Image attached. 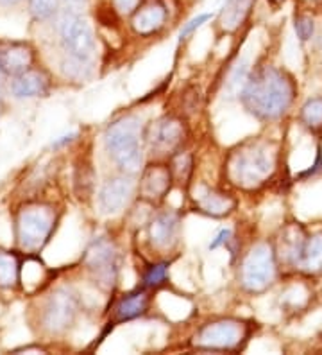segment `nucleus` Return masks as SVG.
Listing matches in <instances>:
<instances>
[{
  "label": "nucleus",
  "instance_id": "nucleus-26",
  "mask_svg": "<svg viewBox=\"0 0 322 355\" xmlns=\"http://www.w3.org/2000/svg\"><path fill=\"white\" fill-rule=\"evenodd\" d=\"M60 0H29L30 13L36 20H47L56 13Z\"/></svg>",
  "mask_w": 322,
  "mask_h": 355
},
{
  "label": "nucleus",
  "instance_id": "nucleus-5",
  "mask_svg": "<svg viewBox=\"0 0 322 355\" xmlns=\"http://www.w3.org/2000/svg\"><path fill=\"white\" fill-rule=\"evenodd\" d=\"M57 31L63 51L70 58V67H75L82 72L81 67H88L95 54V36L91 26L79 13L64 11L60 18Z\"/></svg>",
  "mask_w": 322,
  "mask_h": 355
},
{
  "label": "nucleus",
  "instance_id": "nucleus-33",
  "mask_svg": "<svg viewBox=\"0 0 322 355\" xmlns=\"http://www.w3.org/2000/svg\"><path fill=\"white\" fill-rule=\"evenodd\" d=\"M303 2H306V4H321L322 0H303Z\"/></svg>",
  "mask_w": 322,
  "mask_h": 355
},
{
  "label": "nucleus",
  "instance_id": "nucleus-34",
  "mask_svg": "<svg viewBox=\"0 0 322 355\" xmlns=\"http://www.w3.org/2000/svg\"><path fill=\"white\" fill-rule=\"evenodd\" d=\"M271 2H272V4H274V6H279V4H283L285 0H271Z\"/></svg>",
  "mask_w": 322,
  "mask_h": 355
},
{
  "label": "nucleus",
  "instance_id": "nucleus-3",
  "mask_svg": "<svg viewBox=\"0 0 322 355\" xmlns=\"http://www.w3.org/2000/svg\"><path fill=\"white\" fill-rule=\"evenodd\" d=\"M106 151L111 160L120 167L124 173L133 174L140 171L143 164L142 149V124L134 115L116 119L107 126L104 135Z\"/></svg>",
  "mask_w": 322,
  "mask_h": 355
},
{
  "label": "nucleus",
  "instance_id": "nucleus-16",
  "mask_svg": "<svg viewBox=\"0 0 322 355\" xmlns=\"http://www.w3.org/2000/svg\"><path fill=\"white\" fill-rule=\"evenodd\" d=\"M35 63V51L27 44H6L0 47V70L4 76L24 74Z\"/></svg>",
  "mask_w": 322,
  "mask_h": 355
},
{
  "label": "nucleus",
  "instance_id": "nucleus-2",
  "mask_svg": "<svg viewBox=\"0 0 322 355\" xmlns=\"http://www.w3.org/2000/svg\"><path fill=\"white\" fill-rule=\"evenodd\" d=\"M279 144L271 139H249L238 144L228 155L226 176L242 191H256L265 185L279 165Z\"/></svg>",
  "mask_w": 322,
  "mask_h": 355
},
{
  "label": "nucleus",
  "instance_id": "nucleus-11",
  "mask_svg": "<svg viewBox=\"0 0 322 355\" xmlns=\"http://www.w3.org/2000/svg\"><path fill=\"white\" fill-rule=\"evenodd\" d=\"M172 183H174V178H172L170 165L152 164L143 169L140 185H138V194L147 203L158 205L167 198Z\"/></svg>",
  "mask_w": 322,
  "mask_h": 355
},
{
  "label": "nucleus",
  "instance_id": "nucleus-4",
  "mask_svg": "<svg viewBox=\"0 0 322 355\" xmlns=\"http://www.w3.org/2000/svg\"><path fill=\"white\" fill-rule=\"evenodd\" d=\"M57 219L54 205L43 201L24 205L15 217V239L18 246L27 253L39 252L51 241Z\"/></svg>",
  "mask_w": 322,
  "mask_h": 355
},
{
  "label": "nucleus",
  "instance_id": "nucleus-6",
  "mask_svg": "<svg viewBox=\"0 0 322 355\" xmlns=\"http://www.w3.org/2000/svg\"><path fill=\"white\" fill-rule=\"evenodd\" d=\"M251 336V325L247 321L235 318L210 321L202 325L193 338V345L199 350L236 352L242 350Z\"/></svg>",
  "mask_w": 322,
  "mask_h": 355
},
{
  "label": "nucleus",
  "instance_id": "nucleus-24",
  "mask_svg": "<svg viewBox=\"0 0 322 355\" xmlns=\"http://www.w3.org/2000/svg\"><path fill=\"white\" fill-rule=\"evenodd\" d=\"M170 171H172V178H174V183H179L181 187L188 185L190 178H192V171H193L192 155L183 151L174 153L170 160Z\"/></svg>",
  "mask_w": 322,
  "mask_h": 355
},
{
  "label": "nucleus",
  "instance_id": "nucleus-10",
  "mask_svg": "<svg viewBox=\"0 0 322 355\" xmlns=\"http://www.w3.org/2000/svg\"><path fill=\"white\" fill-rule=\"evenodd\" d=\"M185 137V122L181 121L179 117H174V115H165V117H161L150 126L147 140H149L150 148L154 149L156 153H170V155H174L183 146Z\"/></svg>",
  "mask_w": 322,
  "mask_h": 355
},
{
  "label": "nucleus",
  "instance_id": "nucleus-32",
  "mask_svg": "<svg viewBox=\"0 0 322 355\" xmlns=\"http://www.w3.org/2000/svg\"><path fill=\"white\" fill-rule=\"evenodd\" d=\"M17 2H20V0H0V4H17Z\"/></svg>",
  "mask_w": 322,
  "mask_h": 355
},
{
  "label": "nucleus",
  "instance_id": "nucleus-28",
  "mask_svg": "<svg viewBox=\"0 0 322 355\" xmlns=\"http://www.w3.org/2000/svg\"><path fill=\"white\" fill-rule=\"evenodd\" d=\"M211 18V15H199L197 18H193V20H190L188 24H186L185 27H183V31H181V40L186 38L188 35H192L193 31L199 29V27L202 26V24H206L208 20Z\"/></svg>",
  "mask_w": 322,
  "mask_h": 355
},
{
  "label": "nucleus",
  "instance_id": "nucleus-18",
  "mask_svg": "<svg viewBox=\"0 0 322 355\" xmlns=\"http://www.w3.org/2000/svg\"><path fill=\"white\" fill-rule=\"evenodd\" d=\"M51 88V78L43 70L29 69L24 74L17 76L11 83V92L18 99H29V97L47 96Z\"/></svg>",
  "mask_w": 322,
  "mask_h": 355
},
{
  "label": "nucleus",
  "instance_id": "nucleus-29",
  "mask_svg": "<svg viewBox=\"0 0 322 355\" xmlns=\"http://www.w3.org/2000/svg\"><path fill=\"white\" fill-rule=\"evenodd\" d=\"M140 2H142V0H113L115 9L122 15H133L134 9L140 6Z\"/></svg>",
  "mask_w": 322,
  "mask_h": 355
},
{
  "label": "nucleus",
  "instance_id": "nucleus-7",
  "mask_svg": "<svg viewBox=\"0 0 322 355\" xmlns=\"http://www.w3.org/2000/svg\"><path fill=\"white\" fill-rule=\"evenodd\" d=\"M278 273V255L272 244L258 243L245 255L240 268L242 286L251 293L269 289Z\"/></svg>",
  "mask_w": 322,
  "mask_h": 355
},
{
  "label": "nucleus",
  "instance_id": "nucleus-23",
  "mask_svg": "<svg viewBox=\"0 0 322 355\" xmlns=\"http://www.w3.org/2000/svg\"><path fill=\"white\" fill-rule=\"evenodd\" d=\"M299 121L306 130L319 133L322 131V97L308 99L299 112Z\"/></svg>",
  "mask_w": 322,
  "mask_h": 355
},
{
  "label": "nucleus",
  "instance_id": "nucleus-14",
  "mask_svg": "<svg viewBox=\"0 0 322 355\" xmlns=\"http://www.w3.org/2000/svg\"><path fill=\"white\" fill-rule=\"evenodd\" d=\"M193 205H195V210H199L201 214L211 217H224L235 210L236 200L231 194L219 191L215 187L197 185L193 192Z\"/></svg>",
  "mask_w": 322,
  "mask_h": 355
},
{
  "label": "nucleus",
  "instance_id": "nucleus-15",
  "mask_svg": "<svg viewBox=\"0 0 322 355\" xmlns=\"http://www.w3.org/2000/svg\"><path fill=\"white\" fill-rule=\"evenodd\" d=\"M150 307V289L140 286L116 302L113 309V325L143 316Z\"/></svg>",
  "mask_w": 322,
  "mask_h": 355
},
{
  "label": "nucleus",
  "instance_id": "nucleus-27",
  "mask_svg": "<svg viewBox=\"0 0 322 355\" xmlns=\"http://www.w3.org/2000/svg\"><path fill=\"white\" fill-rule=\"evenodd\" d=\"M314 31L315 26L312 17H308V15H299V17H296V33L301 38V42H306V40L312 38Z\"/></svg>",
  "mask_w": 322,
  "mask_h": 355
},
{
  "label": "nucleus",
  "instance_id": "nucleus-8",
  "mask_svg": "<svg viewBox=\"0 0 322 355\" xmlns=\"http://www.w3.org/2000/svg\"><path fill=\"white\" fill-rule=\"evenodd\" d=\"M79 314V298L69 287H57L42 307V327L51 334L66 332Z\"/></svg>",
  "mask_w": 322,
  "mask_h": 355
},
{
  "label": "nucleus",
  "instance_id": "nucleus-22",
  "mask_svg": "<svg viewBox=\"0 0 322 355\" xmlns=\"http://www.w3.org/2000/svg\"><path fill=\"white\" fill-rule=\"evenodd\" d=\"M21 262L17 253L0 250V289H15L20 284Z\"/></svg>",
  "mask_w": 322,
  "mask_h": 355
},
{
  "label": "nucleus",
  "instance_id": "nucleus-17",
  "mask_svg": "<svg viewBox=\"0 0 322 355\" xmlns=\"http://www.w3.org/2000/svg\"><path fill=\"white\" fill-rule=\"evenodd\" d=\"M133 189L134 183L129 176H118L109 180V182L102 187V191H100L99 194V203L100 208H102V212H118V210L127 203L129 198H131Z\"/></svg>",
  "mask_w": 322,
  "mask_h": 355
},
{
  "label": "nucleus",
  "instance_id": "nucleus-13",
  "mask_svg": "<svg viewBox=\"0 0 322 355\" xmlns=\"http://www.w3.org/2000/svg\"><path fill=\"white\" fill-rule=\"evenodd\" d=\"M179 230H181V217L174 210H165L152 217L149 223L147 234H149L150 244L156 250H170L176 246L179 241Z\"/></svg>",
  "mask_w": 322,
  "mask_h": 355
},
{
  "label": "nucleus",
  "instance_id": "nucleus-21",
  "mask_svg": "<svg viewBox=\"0 0 322 355\" xmlns=\"http://www.w3.org/2000/svg\"><path fill=\"white\" fill-rule=\"evenodd\" d=\"M297 268L308 275H322V232L308 237Z\"/></svg>",
  "mask_w": 322,
  "mask_h": 355
},
{
  "label": "nucleus",
  "instance_id": "nucleus-19",
  "mask_svg": "<svg viewBox=\"0 0 322 355\" xmlns=\"http://www.w3.org/2000/svg\"><path fill=\"white\" fill-rule=\"evenodd\" d=\"M306 241H308L306 239V232L299 223L288 225L281 232V237H279V255H281L285 264L294 266V268L299 266V260L301 255H303V250H305Z\"/></svg>",
  "mask_w": 322,
  "mask_h": 355
},
{
  "label": "nucleus",
  "instance_id": "nucleus-31",
  "mask_svg": "<svg viewBox=\"0 0 322 355\" xmlns=\"http://www.w3.org/2000/svg\"><path fill=\"white\" fill-rule=\"evenodd\" d=\"M66 2H70V4H73V6H81V4H84L86 0H66Z\"/></svg>",
  "mask_w": 322,
  "mask_h": 355
},
{
  "label": "nucleus",
  "instance_id": "nucleus-12",
  "mask_svg": "<svg viewBox=\"0 0 322 355\" xmlns=\"http://www.w3.org/2000/svg\"><path fill=\"white\" fill-rule=\"evenodd\" d=\"M167 18V6L161 0H145L131 15V27L136 35L152 36L163 29Z\"/></svg>",
  "mask_w": 322,
  "mask_h": 355
},
{
  "label": "nucleus",
  "instance_id": "nucleus-25",
  "mask_svg": "<svg viewBox=\"0 0 322 355\" xmlns=\"http://www.w3.org/2000/svg\"><path fill=\"white\" fill-rule=\"evenodd\" d=\"M167 271L168 262H156V264L147 266L142 278V286L147 287V289H156L167 280Z\"/></svg>",
  "mask_w": 322,
  "mask_h": 355
},
{
  "label": "nucleus",
  "instance_id": "nucleus-30",
  "mask_svg": "<svg viewBox=\"0 0 322 355\" xmlns=\"http://www.w3.org/2000/svg\"><path fill=\"white\" fill-rule=\"evenodd\" d=\"M229 237H231V230H220L219 234H217V237H215L213 243L210 244V250H217V248H220L222 244H226L229 241Z\"/></svg>",
  "mask_w": 322,
  "mask_h": 355
},
{
  "label": "nucleus",
  "instance_id": "nucleus-1",
  "mask_svg": "<svg viewBox=\"0 0 322 355\" xmlns=\"http://www.w3.org/2000/svg\"><path fill=\"white\" fill-rule=\"evenodd\" d=\"M297 96L292 76L276 67H260L247 78L240 99L244 108L262 121H276L290 110Z\"/></svg>",
  "mask_w": 322,
  "mask_h": 355
},
{
  "label": "nucleus",
  "instance_id": "nucleus-20",
  "mask_svg": "<svg viewBox=\"0 0 322 355\" xmlns=\"http://www.w3.org/2000/svg\"><path fill=\"white\" fill-rule=\"evenodd\" d=\"M254 2L256 0H228L220 11V29L226 33H235L240 29L253 11Z\"/></svg>",
  "mask_w": 322,
  "mask_h": 355
},
{
  "label": "nucleus",
  "instance_id": "nucleus-35",
  "mask_svg": "<svg viewBox=\"0 0 322 355\" xmlns=\"http://www.w3.org/2000/svg\"><path fill=\"white\" fill-rule=\"evenodd\" d=\"M2 76L4 74H2V70H0V83H2Z\"/></svg>",
  "mask_w": 322,
  "mask_h": 355
},
{
  "label": "nucleus",
  "instance_id": "nucleus-9",
  "mask_svg": "<svg viewBox=\"0 0 322 355\" xmlns=\"http://www.w3.org/2000/svg\"><path fill=\"white\" fill-rule=\"evenodd\" d=\"M84 264L95 284H99L102 289H113L118 277V253L115 244L107 239L95 241L86 252Z\"/></svg>",
  "mask_w": 322,
  "mask_h": 355
}]
</instances>
